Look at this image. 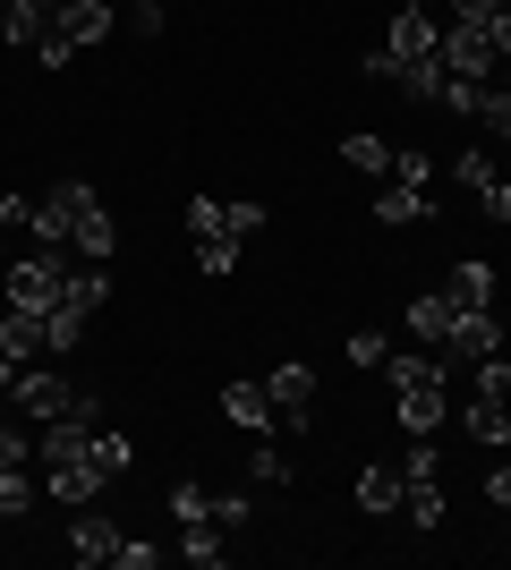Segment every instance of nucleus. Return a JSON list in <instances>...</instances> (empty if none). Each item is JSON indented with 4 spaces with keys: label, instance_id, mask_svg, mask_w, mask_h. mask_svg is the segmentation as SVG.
Here are the masks:
<instances>
[{
    "label": "nucleus",
    "instance_id": "obj_24",
    "mask_svg": "<svg viewBox=\"0 0 511 570\" xmlns=\"http://www.w3.org/2000/svg\"><path fill=\"white\" fill-rule=\"evenodd\" d=\"M26 511H35V476L18 460V469H0V520H26Z\"/></svg>",
    "mask_w": 511,
    "mask_h": 570
},
{
    "label": "nucleus",
    "instance_id": "obj_8",
    "mask_svg": "<svg viewBox=\"0 0 511 570\" xmlns=\"http://www.w3.org/2000/svg\"><path fill=\"white\" fill-rule=\"evenodd\" d=\"M384 60H443V9H410V0H401Z\"/></svg>",
    "mask_w": 511,
    "mask_h": 570
},
{
    "label": "nucleus",
    "instance_id": "obj_3",
    "mask_svg": "<svg viewBox=\"0 0 511 570\" xmlns=\"http://www.w3.org/2000/svg\"><path fill=\"white\" fill-rule=\"evenodd\" d=\"M60 298H69V256H60V247H26V256H9V307L51 315Z\"/></svg>",
    "mask_w": 511,
    "mask_h": 570
},
{
    "label": "nucleus",
    "instance_id": "obj_14",
    "mask_svg": "<svg viewBox=\"0 0 511 570\" xmlns=\"http://www.w3.org/2000/svg\"><path fill=\"white\" fill-rule=\"evenodd\" d=\"M120 553V528L102 520V511H77V528H69V562H111Z\"/></svg>",
    "mask_w": 511,
    "mask_h": 570
},
{
    "label": "nucleus",
    "instance_id": "obj_1",
    "mask_svg": "<svg viewBox=\"0 0 511 570\" xmlns=\"http://www.w3.org/2000/svg\"><path fill=\"white\" fill-rule=\"evenodd\" d=\"M384 375H392V417L410 434H435L443 426V409H452V392H443V375H452V357H384Z\"/></svg>",
    "mask_w": 511,
    "mask_h": 570
},
{
    "label": "nucleus",
    "instance_id": "obj_31",
    "mask_svg": "<svg viewBox=\"0 0 511 570\" xmlns=\"http://www.w3.org/2000/svg\"><path fill=\"white\" fill-rule=\"evenodd\" d=\"M60 9H69V0H0V18H35V26H51Z\"/></svg>",
    "mask_w": 511,
    "mask_h": 570
},
{
    "label": "nucleus",
    "instance_id": "obj_32",
    "mask_svg": "<svg viewBox=\"0 0 511 570\" xmlns=\"http://www.w3.org/2000/svg\"><path fill=\"white\" fill-rule=\"evenodd\" d=\"M111 562H120V570H154V562H163V546H137V537H120V553H111Z\"/></svg>",
    "mask_w": 511,
    "mask_h": 570
},
{
    "label": "nucleus",
    "instance_id": "obj_13",
    "mask_svg": "<svg viewBox=\"0 0 511 570\" xmlns=\"http://www.w3.org/2000/svg\"><path fill=\"white\" fill-rule=\"evenodd\" d=\"M452 298L443 289H426V298H410V341H426V350H452Z\"/></svg>",
    "mask_w": 511,
    "mask_h": 570
},
{
    "label": "nucleus",
    "instance_id": "obj_21",
    "mask_svg": "<svg viewBox=\"0 0 511 570\" xmlns=\"http://www.w3.org/2000/svg\"><path fill=\"white\" fill-rule=\"evenodd\" d=\"M392 154H401V145H384V137H341V163L366 170V179H392Z\"/></svg>",
    "mask_w": 511,
    "mask_h": 570
},
{
    "label": "nucleus",
    "instance_id": "obj_9",
    "mask_svg": "<svg viewBox=\"0 0 511 570\" xmlns=\"http://www.w3.org/2000/svg\"><path fill=\"white\" fill-rule=\"evenodd\" d=\"M452 179L478 196V214H487V222H511V179L487 163V154H452Z\"/></svg>",
    "mask_w": 511,
    "mask_h": 570
},
{
    "label": "nucleus",
    "instance_id": "obj_26",
    "mask_svg": "<svg viewBox=\"0 0 511 570\" xmlns=\"http://www.w3.org/2000/svg\"><path fill=\"white\" fill-rule=\"evenodd\" d=\"M170 520H179V528H188V520H214V494H205V485H170Z\"/></svg>",
    "mask_w": 511,
    "mask_h": 570
},
{
    "label": "nucleus",
    "instance_id": "obj_29",
    "mask_svg": "<svg viewBox=\"0 0 511 570\" xmlns=\"http://www.w3.org/2000/svg\"><path fill=\"white\" fill-rule=\"evenodd\" d=\"M384 333H350V366H366V375H384Z\"/></svg>",
    "mask_w": 511,
    "mask_h": 570
},
{
    "label": "nucleus",
    "instance_id": "obj_18",
    "mask_svg": "<svg viewBox=\"0 0 511 570\" xmlns=\"http://www.w3.org/2000/svg\"><path fill=\"white\" fill-rule=\"evenodd\" d=\"M392 86L410 102H443V86H452V69L443 60H392Z\"/></svg>",
    "mask_w": 511,
    "mask_h": 570
},
{
    "label": "nucleus",
    "instance_id": "obj_22",
    "mask_svg": "<svg viewBox=\"0 0 511 570\" xmlns=\"http://www.w3.org/2000/svg\"><path fill=\"white\" fill-rule=\"evenodd\" d=\"M179 553H188L196 570H214L230 546H222V528H214V520H188V528H179Z\"/></svg>",
    "mask_w": 511,
    "mask_h": 570
},
{
    "label": "nucleus",
    "instance_id": "obj_19",
    "mask_svg": "<svg viewBox=\"0 0 511 570\" xmlns=\"http://www.w3.org/2000/svg\"><path fill=\"white\" fill-rule=\"evenodd\" d=\"M375 222H384V230H410V222H426V188H410V179H384V196H375Z\"/></svg>",
    "mask_w": 511,
    "mask_h": 570
},
{
    "label": "nucleus",
    "instance_id": "obj_33",
    "mask_svg": "<svg viewBox=\"0 0 511 570\" xmlns=\"http://www.w3.org/2000/svg\"><path fill=\"white\" fill-rule=\"evenodd\" d=\"M487 502H494V511H503V520H511V460H503V469L487 476Z\"/></svg>",
    "mask_w": 511,
    "mask_h": 570
},
{
    "label": "nucleus",
    "instance_id": "obj_28",
    "mask_svg": "<svg viewBox=\"0 0 511 570\" xmlns=\"http://www.w3.org/2000/svg\"><path fill=\"white\" fill-rule=\"evenodd\" d=\"M478 119H487L494 137L511 145V95H503V86H487V95H478Z\"/></svg>",
    "mask_w": 511,
    "mask_h": 570
},
{
    "label": "nucleus",
    "instance_id": "obj_4",
    "mask_svg": "<svg viewBox=\"0 0 511 570\" xmlns=\"http://www.w3.org/2000/svg\"><path fill=\"white\" fill-rule=\"evenodd\" d=\"M102 35H111V0H69V9L51 18V35H43V51H35V60H43V69H69L77 51H95Z\"/></svg>",
    "mask_w": 511,
    "mask_h": 570
},
{
    "label": "nucleus",
    "instance_id": "obj_25",
    "mask_svg": "<svg viewBox=\"0 0 511 570\" xmlns=\"http://www.w3.org/2000/svg\"><path fill=\"white\" fill-rule=\"evenodd\" d=\"M196 273H205V282H230V273H239V247H230V238H196Z\"/></svg>",
    "mask_w": 511,
    "mask_h": 570
},
{
    "label": "nucleus",
    "instance_id": "obj_2",
    "mask_svg": "<svg viewBox=\"0 0 511 570\" xmlns=\"http://www.w3.org/2000/svg\"><path fill=\"white\" fill-rule=\"evenodd\" d=\"M95 205H102V196L86 188V179H60L51 196H35V205H26V238H35V247H60V256H69L77 222L95 214Z\"/></svg>",
    "mask_w": 511,
    "mask_h": 570
},
{
    "label": "nucleus",
    "instance_id": "obj_10",
    "mask_svg": "<svg viewBox=\"0 0 511 570\" xmlns=\"http://www.w3.org/2000/svg\"><path fill=\"white\" fill-rule=\"evenodd\" d=\"M443 357H452V366H461V357H469V366H478V357H503V315H494V307L461 315V324H452V350H443Z\"/></svg>",
    "mask_w": 511,
    "mask_h": 570
},
{
    "label": "nucleus",
    "instance_id": "obj_11",
    "mask_svg": "<svg viewBox=\"0 0 511 570\" xmlns=\"http://www.w3.org/2000/svg\"><path fill=\"white\" fill-rule=\"evenodd\" d=\"M222 417L239 434H273V401H265V383H222Z\"/></svg>",
    "mask_w": 511,
    "mask_h": 570
},
{
    "label": "nucleus",
    "instance_id": "obj_12",
    "mask_svg": "<svg viewBox=\"0 0 511 570\" xmlns=\"http://www.w3.org/2000/svg\"><path fill=\"white\" fill-rule=\"evenodd\" d=\"M443 298H452V315L494 307V264H452V273H443Z\"/></svg>",
    "mask_w": 511,
    "mask_h": 570
},
{
    "label": "nucleus",
    "instance_id": "obj_35",
    "mask_svg": "<svg viewBox=\"0 0 511 570\" xmlns=\"http://www.w3.org/2000/svg\"><path fill=\"white\" fill-rule=\"evenodd\" d=\"M128 9H146V0H128Z\"/></svg>",
    "mask_w": 511,
    "mask_h": 570
},
{
    "label": "nucleus",
    "instance_id": "obj_5",
    "mask_svg": "<svg viewBox=\"0 0 511 570\" xmlns=\"http://www.w3.org/2000/svg\"><path fill=\"white\" fill-rule=\"evenodd\" d=\"M9 401H18L35 426H51V417H95V401H86L69 375H51V366H26V375L9 383Z\"/></svg>",
    "mask_w": 511,
    "mask_h": 570
},
{
    "label": "nucleus",
    "instance_id": "obj_17",
    "mask_svg": "<svg viewBox=\"0 0 511 570\" xmlns=\"http://www.w3.org/2000/svg\"><path fill=\"white\" fill-rule=\"evenodd\" d=\"M43 485H51V502H77V511H86V502H95L102 485H111V476H102L95 460H69V469H51Z\"/></svg>",
    "mask_w": 511,
    "mask_h": 570
},
{
    "label": "nucleus",
    "instance_id": "obj_16",
    "mask_svg": "<svg viewBox=\"0 0 511 570\" xmlns=\"http://www.w3.org/2000/svg\"><path fill=\"white\" fill-rule=\"evenodd\" d=\"M461 434H469V443H487V452H503V443H511V409L478 392V401L461 409Z\"/></svg>",
    "mask_w": 511,
    "mask_h": 570
},
{
    "label": "nucleus",
    "instance_id": "obj_34",
    "mask_svg": "<svg viewBox=\"0 0 511 570\" xmlns=\"http://www.w3.org/2000/svg\"><path fill=\"white\" fill-rule=\"evenodd\" d=\"M494 86H503V95H511V60H503V77H494Z\"/></svg>",
    "mask_w": 511,
    "mask_h": 570
},
{
    "label": "nucleus",
    "instance_id": "obj_7",
    "mask_svg": "<svg viewBox=\"0 0 511 570\" xmlns=\"http://www.w3.org/2000/svg\"><path fill=\"white\" fill-rule=\"evenodd\" d=\"M265 230V205H222V196H188V238H256Z\"/></svg>",
    "mask_w": 511,
    "mask_h": 570
},
{
    "label": "nucleus",
    "instance_id": "obj_23",
    "mask_svg": "<svg viewBox=\"0 0 511 570\" xmlns=\"http://www.w3.org/2000/svg\"><path fill=\"white\" fill-rule=\"evenodd\" d=\"M86 460H95L102 476H128V460H137V443H128V434H86Z\"/></svg>",
    "mask_w": 511,
    "mask_h": 570
},
{
    "label": "nucleus",
    "instance_id": "obj_6",
    "mask_svg": "<svg viewBox=\"0 0 511 570\" xmlns=\"http://www.w3.org/2000/svg\"><path fill=\"white\" fill-rule=\"evenodd\" d=\"M265 401L282 426H316V366H298V357H282L265 375Z\"/></svg>",
    "mask_w": 511,
    "mask_h": 570
},
{
    "label": "nucleus",
    "instance_id": "obj_15",
    "mask_svg": "<svg viewBox=\"0 0 511 570\" xmlns=\"http://www.w3.org/2000/svg\"><path fill=\"white\" fill-rule=\"evenodd\" d=\"M401 511H410V528L435 537V528H443V476H410V469H401Z\"/></svg>",
    "mask_w": 511,
    "mask_h": 570
},
{
    "label": "nucleus",
    "instance_id": "obj_27",
    "mask_svg": "<svg viewBox=\"0 0 511 570\" xmlns=\"http://www.w3.org/2000/svg\"><path fill=\"white\" fill-rule=\"evenodd\" d=\"M247 476H256V485H291V460H282L265 434H256V452H247Z\"/></svg>",
    "mask_w": 511,
    "mask_h": 570
},
{
    "label": "nucleus",
    "instance_id": "obj_30",
    "mask_svg": "<svg viewBox=\"0 0 511 570\" xmlns=\"http://www.w3.org/2000/svg\"><path fill=\"white\" fill-rule=\"evenodd\" d=\"M478 392H487V401H511V357H478Z\"/></svg>",
    "mask_w": 511,
    "mask_h": 570
},
{
    "label": "nucleus",
    "instance_id": "obj_20",
    "mask_svg": "<svg viewBox=\"0 0 511 570\" xmlns=\"http://www.w3.org/2000/svg\"><path fill=\"white\" fill-rule=\"evenodd\" d=\"M358 511L366 520H392L401 511V469H358Z\"/></svg>",
    "mask_w": 511,
    "mask_h": 570
}]
</instances>
